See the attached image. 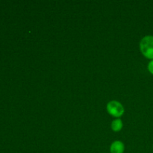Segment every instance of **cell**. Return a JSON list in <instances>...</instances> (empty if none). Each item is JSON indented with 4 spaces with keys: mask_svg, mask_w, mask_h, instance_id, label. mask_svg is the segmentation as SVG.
Listing matches in <instances>:
<instances>
[{
    "mask_svg": "<svg viewBox=\"0 0 153 153\" xmlns=\"http://www.w3.org/2000/svg\"><path fill=\"white\" fill-rule=\"evenodd\" d=\"M106 108H107V111L108 112L109 114L114 117H120L125 111L123 105L117 100H112V101L108 102Z\"/></svg>",
    "mask_w": 153,
    "mask_h": 153,
    "instance_id": "2",
    "label": "cell"
},
{
    "mask_svg": "<svg viewBox=\"0 0 153 153\" xmlns=\"http://www.w3.org/2000/svg\"><path fill=\"white\" fill-rule=\"evenodd\" d=\"M124 150H125V146L120 140H115L110 146L111 153H123Z\"/></svg>",
    "mask_w": 153,
    "mask_h": 153,
    "instance_id": "3",
    "label": "cell"
},
{
    "mask_svg": "<svg viewBox=\"0 0 153 153\" xmlns=\"http://www.w3.org/2000/svg\"><path fill=\"white\" fill-rule=\"evenodd\" d=\"M148 70L151 74L153 75V60H151L148 64Z\"/></svg>",
    "mask_w": 153,
    "mask_h": 153,
    "instance_id": "5",
    "label": "cell"
},
{
    "mask_svg": "<svg viewBox=\"0 0 153 153\" xmlns=\"http://www.w3.org/2000/svg\"><path fill=\"white\" fill-rule=\"evenodd\" d=\"M123 126V124L122 120H121L120 118H117V119L112 121L111 127V129L113 130L114 131L117 132V131H120L121 129H122Z\"/></svg>",
    "mask_w": 153,
    "mask_h": 153,
    "instance_id": "4",
    "label": "cell"
},
{
    "mask_svg": "<svg viewBox=\"0 0 153 153\" xmlns=\"http://www.w3.org/2000/svg\"><path fill=\"white\" fill-rule=\"evenodd\" d=\"M140 49L143 56L153 60V36L147 35L140 42Z\"/></svg>",
    "mask_w": 153,
    "mask_h": 153,
    "instance_id": "1",
    "label": "cell"
}]
</instances>
